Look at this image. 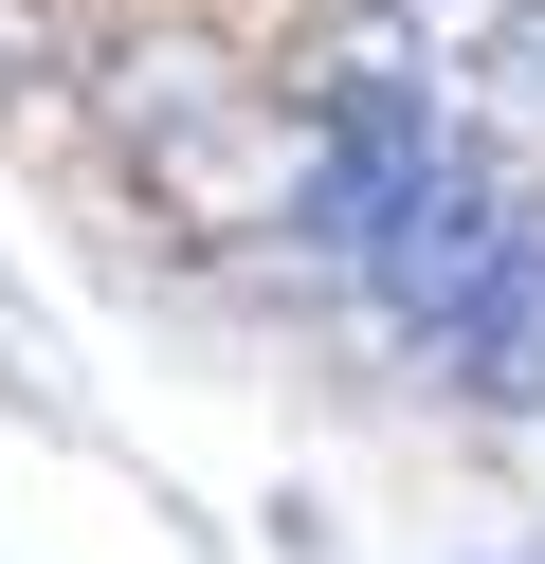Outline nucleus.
Wrapping results in <instances>:
<instances>
[{"label": "nucleus", "mask_w": 545, "mask_h": 564, "mask_svg": "<svg viewBox=\"0 0 545 564\" xmlns=\"http://www.w3.org/2000/svg\"><path fill=\"white\" fill-rule=\"evenodd\" d=\"M491 256H509V183H491V164H455V147H436V164H418V200L382 219V256H363V292H400V310L436 328V310H455V292H472Z\"/></svg>", "instance_id": "nucleus-1"}, {"label": "nucleus", "mask_w": 545, "mask_h": 564, "mask_svg": "<svg viewBox=\"0 0 545 564\" xmlns=\"http://www.w3.org/2000/svg\"><path fill=\"white\" fill-rule=\"evenodd\" d=\"M436 365H455L472 401H509V419H545V237H509V256L472 273L455 310H436Z\"/></svg>", "instance_id": "nucleus-2"}]
</instances>
